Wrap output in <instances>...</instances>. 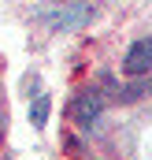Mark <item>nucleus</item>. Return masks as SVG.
Masks as SVG:
<instances>
[{
    "mask_svg": "<svg viewBox=\"0 0 152 160\" xmlns=\"http://www.w3.org/2000/svg\"><path fill=\"white\" fill-rule=\"evenodd\" d=\"M122 71H126L130 78H137V75H149V71H152V38H141V41H134V45L126 48Z\"/></svg>",
    "mask_w": 152,
    "mask_h": 160,
    "instance_id": "f257e3e1",
    "label": "nucleus"
},
{
    "mask_svg": "<svg viewBox=\"0 0 152 160\" xmlns=\"http://www.w3.org/2000/svg\"><path fill=\"white\" fill-rule=\"evenodd\" d=\"M100 112H104V97H100L97 89L82 93V97L74 101V123H82V127L97 123V119H100Z\"/></svg>",
    "mask_w": 152,
    "mask_h": 160,
    "instance_id": "f03ea898",
    "label": "nucleus"
},
{
    "mask_svg": "<svg viewBox=\"0 0 152 160\" xmlns=\"http://www.w3.org/2000/svg\"><path fill=\"white\" fill-rule=\"evenodd\" d=\"M89 19H93V8H89V4H71L67 11L52 15L48 22H52V26H59V30H74V26H85Z\"/></svg>",
    "mask_w": 152,
    "mask_h": 160,
    "instance_id": "7ed1b4c3",
    "label": "nucleus"
},
{
    "mask_svg": "<svg viewBox=\"0 0 152 160\" xmlns=\"http://www.w3.org/2000/svg\"><path fill=\"white\" fill-rule=\"evenodd\" d=\"M149 93H152V78L149 75H137L134 82H126V86L119 89V101L130 104V101H141V97H149Z\"/></svg>",
    "mask_w": 152,
    "mask_h": 160,
    "instance_id": "20e7f679",
    "label": "nucleus"
},
{
    "mask_svg": "<svg viewBox=\"0 0 152 160\" xmlns=\"http://www.w3.org/2000/svg\"><path fill=\"white\" fill-rule=\"evenodd\" d=\"M48 108H52V97H48V93H37L34 104H30V123H34V127H45V123H48Z\"/></svg>",
    "mask_w": 152,
    "mask_h": 160,
    "instance_id": "39448f33",
    "label": "nucleus"
}]
</instances>
